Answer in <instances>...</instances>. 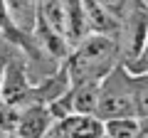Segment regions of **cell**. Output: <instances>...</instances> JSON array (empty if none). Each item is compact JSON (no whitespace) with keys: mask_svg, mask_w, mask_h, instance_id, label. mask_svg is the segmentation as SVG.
I'll return each instance as SVG.
<instances>
[{"mask_svg":"<svg viewBox=\"0 0 148 138\" xmlns=\"http://www.w3.org/2000/svg\"><path fill=\"white\" fill-rule=\"evenodd\" d=\"M96 118L101 123L111 118H136L133 111V77L126 67H114L104 79L99 81V104H96Z\"/></svg>","mask_w":148,"mask_h":138,"instance_id":"cell-2","label":"cell"},{"mask_svg":"<svg viewBox=\"0 0 148 138\" xmlns=\"http://www.w3.org/2000/svg\"><path fill=\"white\" fill-rule=\"evenodd\" d=\"M52 126V116H49L45 104H30L27 109H20V118L15 126L17 138H45Z\"/></svg>","mask_w":148,"mask_h":138,"instance_id":"cell-4","label":"cell"},{"mask_svg":"<svg viewBox=\"0 0 148 138\" xmlns=\"http://www.w3.org/2000/svg\"><path fill=\"white\" fill-rule=\"evenodd\" d=\"M37 17L64 37V10L62 0H37ZM67 40V37H64Z\"/></svg>","mask_w":148,"mask_h":138,"instance_id":"cell-9","label":"cell"},{"mask_svg":"<svg viewBox=\"0 0 148 138\" xmlns=\"http://www.w3.org/2000/svg\"><path fill=\"white\" fill-rule=\"evenodd\" d=\"M0 138H17V136H15V133H3V131H0Z\"/></svg>","mask_w":148,"mask_h":138,"instance_id":"cell-17","label":"cell"},{"mask_svg":"<svg viewBox=\"0 0 148 138\" xmlns=\"http://www.w3.org/2000/svg\"><path fill=\"white\" fill-rule=\"evenodd\" d=\"M5 8L12 27L22 35H32L37 22V0H5Z\"/></svg>","mask_w":148,"mask_h":138,"instance_id":"cell-6","label":"cell"},{"mask_svg":"<svg viewBox=\"0 0 148 138\" xmlns=\"http://www.w3.org/2000/svg\"><path fill=\"white\" fill-rule=\"evenodd\" d=\"M143 79H146V81H148V69H146V72H143Z\"/></svg>","mask_w":148,"mask_h":138,"instance_id":"cell-19","label":"cell"},{"mask_svg":"<svg viewBox=\"0 0 148 138\" xmlns=\"http://www.w3.org/2000/svg\"><path fill=\"white\" fill-rule=\"evenodd\" d=\"M69 99H72V113L94 116L96 104H99V81H84V84L69 86Z\"/></svg>","mask_w":148,"mask_h":138,"instance_id":"cell-7","label":"cell"},{"mask_svg":"<svg viewBox=\"0 0 148 138\" xmlns=\"http://www.w3.org/2000/svg\"><path fill=\"white\" fill-rule=\"evenodd\" d=\"M138 133H141V121L133 116L104 121V138H138Z\"/></svg>","mask_w":148,"mask_h":138,"instance_id":"cell-10","label":"cell"},{"mask_svg":"<svg viewBox=\"0 0 148 138\" xmlns=\"http://www.w3.org/2000/svg\"><path fill=\"white\" fill-rule=\"evenodd\" d=\"M133 111L141 123H148V81L141 77H133Z\"/></svg>","mask_w":148,"mask_h":138,"instance_id":"cell-11","label":"cell"},{"mask_svg":"<svg viewBox=\"0 0 148 138\" xmlns=\"http://www.w3.org/2000/svg\"><path fill=\"white\" fill-rule=\"evenodd\" d=\"M99 3L114 20H119V17L123 15V10H126V0H99Z\"/></svg>","mask_w":148,"mask_h":138,"instance_id":"cell-13","label":"cell"},{"mask_svg":"<svg viewBox=\"0 0 148 138\" xmlns=\"http://www.w3.org/2000/svg\"><path fill=\"white\" fill-rule=\"evenodd\" d=\"M35 99V89H32L27 72L20 62H8L3 69V79H0V101L8 106L22 109L32 104Z\"/></svg>","mask_w":148,"mask_h":138,"instance_id":"cell-3","label":"cell"},{"mask_svg":"<svg viewBox=\"0 0 148 138\" xmlns=\"http://www.w3.org/2000/svg\"><path fill=\"white\" fill-rule=\"evenodd\" d=\"M5 30H15L10 22V15H8V8H5V0H0V32Z\"/></svg>","mask_w":148,"mask_h":138,"instance_id":"cell-15","label":"cell"},{"mask_svg":"<svg viewBox=\"0 0 148 138\" xmlns=\"http://www.w3.org/2000/svg\"><path fill=\"white\" fill-rule=\"evenodd\" d=\"M116 42L109 35H86L69 59V84L101 81L116 67Z\"/></svg>","mask_w":148,"mask_h":138,"instance_id":"cell-1","label":"cell"},{"mask_svg":"<svg viewBox=\"0 0 148 138\" xmlns=\"http://www.w3.org/2000/svg\"><path fill=\"white\" fill-rule=\"evenodd\" d=\"M146 69H148V32H146V40H143V44H141V52H138L136 72H131V77H141Z\"/></svg>","mask_w":148,"mask_h":138,"instance_id":"cell-14","label":"cell"},{"mask_svg":"<svg viewBox=\"0 0 148 138\" xmlns=\"http://www.w3.org/2000/svg\"><path fill=\"white\" fill-rule=\"evenodd\" d=\"M59 131L64 138H104V123L96 116H72L59 121Z\"/></svg>","mask_w":148,"mask_h":138,"instance_id":"cell-5","label":"cell"},{"mask_svg":"<svg viewBox=\"0 0 148 138\" xmlns=\"http://www.w3.org/2000/svg\"><path fill=\"white\" fill-rule=\"evenodd\" d=\"M17 118H20V109L8 106V104L0 101V131L3 133H15Z\"/></svg>","mask_w":148,"mask_h":138,"instance_id":"cell-12","label":"cell"},{"mask_svg":"<svg viewBox=\"0 0 148 138\" xmlns=\"http://www.w3.org/2000/svg\"><path fill=\"white\" fill-rule=\"evenodd\" d=\"M82 10H84L89 35H109L111 37V32L116 30V20L101 8L99 0H82Z\"/></svg>","mask_w":148,"mask_h":138,"instance_id":"cell-8","label":"cell"},{"mask_svg":"<svg viewBox=\"0 0 148 138\" xmlns=\"http://www.w3.org/2000/svg\"><path fill=\"white\" fill-rule=\"evenodd\" d=\"M3 69H5V62H0V79H3Z\"/></svg>","mask_w":148,"mask_h":138,"instance_id":"cell-18","label":"cell"},{"mask_svg":"<svg viewBox=\"0 0 148 138\" xmlns=\"http://www.w3.org/2000/svg\"><path fill=\"white\" fill-rule=\"evenodd\" d=\"M138 138H148V123H141V133H138Z\"/></svg>","mask_w":148,"mask_h":138,"instance_id":"cell-16","label":"cell"}]
</instances>
